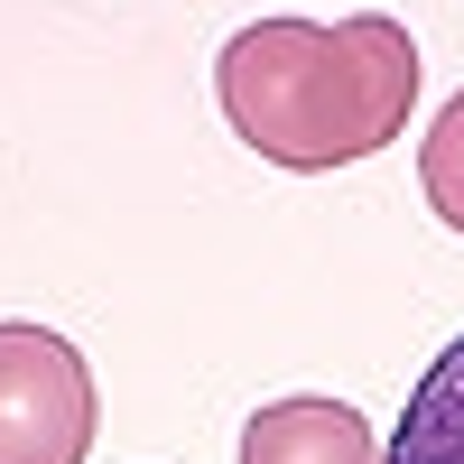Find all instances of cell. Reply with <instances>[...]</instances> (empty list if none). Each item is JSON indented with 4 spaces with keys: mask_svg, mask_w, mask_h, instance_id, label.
Listing matches in <instances>:
<instances>
[{
    "mask_svg": "<svg viewBox=\"0 0 464 464\" xmlns=\"http://www.w3.org/2000/svg\"><path fill=\"white\" fill-rule=\"evenodd\" d=\"M242 464H391V446L372 437L362 409L297 391V400H269L242 428Z\"/></svg>",
    "mask_w": 464,
    "mask_h": 464,
    "instance_id": "3957f363",
    "label": "cell"
},
{
    "mask_svg": "<svg viewBox=\"0 0 464 464\" xmlns=\"http://www.w3.org/2000/svg\"><path fill=\"white\" fill-rule=\"evenodd\" d=\"M93 372L47 325H0V464H84Z\"/></svg>",
    "mask_w": 464,
    "mask_h": 464,
    "instance_id": "7a4b0ae2",
    "label": "cell"
},
{
    "mask_svg": "<svg viewBox=\"0 0 464 464\" xmlns=\"http://www.w3.org/2000/svg\"><path fill=\"white\" fill-rule=\"evenodd\" d=\"M391 464H464V334L428 362V381L409 391L400 428H391Z\"/></svg>",
    "mask_w": 464,
    "mask_h": 464,
    "instance_id": "277c9868",
    "label": "cell"
},
{
    "mask_svg": "<svg viewBox=\"0 0 464 464\" xmlns=\"http://www.w3.org/2000/svg\"><path fill=\"white\" fill-rule=\"evenodd\" d=\"M214 93L242 149L325 177L391 149L418 111V37L400 19H251L214 56Z\"/></svg>",
    "mask_w": 464,
    "mask_h": 464,
    "instance_id": "6da1fadb",
    "label": "cell"
},
{
    "mask_svg": "<svg viewBox=\"0 0 464 464\" xmlns=\"http://www.w3.org/2000/svg\"><path fill=\"white\" fill-rule=\"evenodd\" d=\"M418 186H428L437 223L464 232V93H446V111L428 121V140H418Z\"/></svg>",
    "mask_w": 464,
    "mask_h": 464,
    "instance_id": "5b68a950",
    "label": "cell"
}]
</instances>
